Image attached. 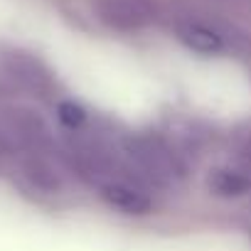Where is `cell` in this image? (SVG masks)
Returning <instances> with one entry per match:
<instances>
[{
	"mask_svg": "<svg viewBox=\"0 0 251 251\" xmlns=\"http://www.w3.org/2000/svg\"><path fill=\"white\" fill-rule=\"evenodd\" d=\"M126 151H128L131 160L148 173L155 182H173L180 175V165L170 148L151 136H131L126 141Z\"/></svg>",
	"mask_w": 251,
	"mask_h": 251,
	"instance_id": "1",
	"label": "cell"
},
{
	"mask_svg": "<svg viewBox=\"0 0 251 251\" xmlns=\"http://www.w3.org/2000/svg\"><path fill=\"white\" fill-rule=\"evenodd\" d=\"M3 64L5 69L10 72V76H15L20 84L35 89V91H42L50 86V74L47 69L27 52H5L3 54Z\"/></svg>",
	"mask_w": 251,
	"mask_h": 251,
	"instance_id": "4",
	"label": "cell"
},
{
	"mask_svg": "<svg viewBox=\"0 0 251 251\" xmlns=\"http://www.w3.org/2000/svg\"><path fill=\"white\" fill-rule=\"evenodd\" d=\"M101 197L106 204H111L118 212L126 214H146L153 207V200L136 185L126 180H108L101 185Z\"/></svg>",
	"mask_w": 251,
	"mask_h": 251,
	"instance_id": "3",
	"label": "cell"
},
{
	"mask_svg": "<svg viewBox=\"0 0 251 251\" xmlns=\"http://www.w3.org/2000/svg\"><path fill=\"white\" fill-rule=\"evenodd\" d=\"M209 187L219 195H241L249 190V180L241 173H231V170H217L209 177Z\"/></svg>",
	"mask_w": 251,
	"mask_h": 251,
	"instance_id": "6",
	"label": "cell"
},
{
	"mask_svg": "<svg viewBox=\"0 0 251 251\" xmlns=\"http://www.w3.org/2000/svg\"><path fill=\"white\" fill-rule=\"evenodd\" d=\"M99 18L113 30H138L148 25L151 13L141 0H96L94 3Z\"/></svg>",
	"mask_w": 251,
	"mask_h": 251,
	"instance_id": "2",
	"label": "cell"
},
{
	"mask_svg": "<svg viewBox=\"0 0 251 251\" xmlns=\"http://www.w3.org/2000/svg\"><path fill=\"white\" fill-rule=\"evenodd\" d=\"M177 37L190 50L202 52V54H217L224 47L222 37L214 30H209V27H204L200 23H182V25H177Z\"/></svg>",
	"mask_w": 251,
	"mask_h": 251,
	"instance_id": "5",
	"label": "cell"
},
{
	"mask_svg": "<svg viewBox=\"0 0 251 251\" xmlns=\"http://www.w3.org/2000/svg\"><path fill=\"white\" fill-rule=\"evenodd\" d=\"M10 148V138H8V131L3 128V126H0V155H3L5 151Z\"/></svg>",
	"mask_w": 251,
	"mask_h": 251,
	"instance_id": "8",
	"label": "cell"
},
{
	"mask_svg": "<svg viewBox=\"0 0 251 251\" xmlns=\"http://www.w3.org/2000/svg\"><path fill=\"white\" fill-rule=\"evenodd\" d=\"M57 116H59V121H62L64 126H69V128H76V126H81V123L86 121V111H84L79 103H74V101L59 103Z\"/></svg>",
	"mask_w": 251,
	"mask_h": 251,
	"instance_id": "7",
	"label": "cell"
}]
</instances>
